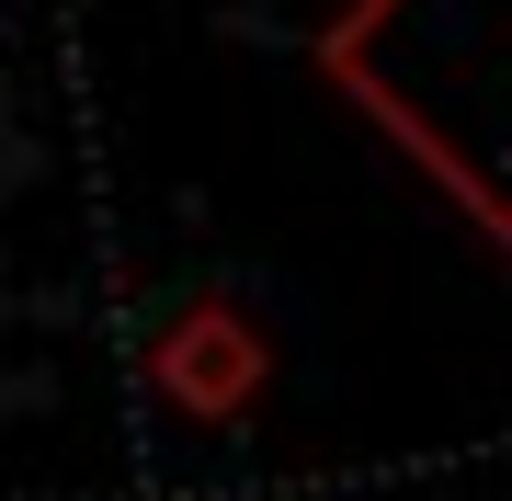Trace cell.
<instances>
[{"mask_svg":"<svg viewBox=\"0 0 512 501\" xmlns=\"http://www.w3.org/2000/svg\"><path fill=\"white\" fill-rule=\"evenodd\" d=\"M148 388H160V410L228 433V422H251V410H262V388H274V342H262L251 308L194 297V308H171L160 331H148Z\"/></svg>","mask_w":512,"mask_h":501,"instance_id":"obj_1","label":"cell"}]
</instances>
